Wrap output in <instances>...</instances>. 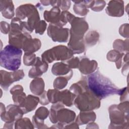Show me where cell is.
Wrapping results in <instances>:
<instances>
[{"instance_id":"obj_1","label":"cell","mask_w":129,"mask_h":129,"mask_svg":"<svg viewBox=\"0 0 129 129\" xmlns=\"http://www.w3.org/2000/svg\"><path fill=\"white\" fill-rule=\"evenodd\" d=\"M89 89L100 100L112 95H120L122 89L117 87L108 78L97 71L87 77Z\"/></svg>"},{"instance_id":"obj_2","label":"cell","mask_w":129,"mask_h":129,"mask_svg":"<svg viewBox=\"0 0 129 129\" xmlns=\"http://www.w3.org/2000/svg\"><path fill=\"white\" fill-rule=\"evenodd\" d=\"M70 38L68 44V47L74 54H80L85 50L83 37L89 29V25L83 18L75 17L70 22Z\"/></svg>"},{"instance_id":"obj_3","label":"cell","mask_w":129,"mask_h":129,"mask_svg":"<svg viewBox=\"0 0 129 129\" xmlns=\"http://www.w3.org/2000/svg\"><path fill=\"white\" fill-rule=\"evenodd\" d=\"M22 50L10 44L6 46L1 51L0 64L7 70H18L21 64Z\"/></svg>"},{"instance_id":"obj_4","label":"cell","mask_w":129,"mask_h":129,"mask_svg":"<svg viewBox=\"0 0 129 129\" xmlns=\"http://www.w3.org/2000/svg\"><path fill=\"white\" fill-rule=\"evenodd\" d=\"M74 103L81 111H89L100 107V100L89 89L77 96Z\"/></svg>"},{"instance_id":"obj_5","label":"cell","mask_w":129,"mask_h":129,"mask_svg":"<svg viewBox=\"0 0 129 129\" xmlns=\"http://www.w3.org/2000/svg\"><path fill=\"white\" fill-rule=\"evenodd\" d=\"M16 16L21 20L27 17V22L30 33L33 32L40 21L39 14L36 8L31 4H26L18 7L16 10Z\"/></svg>"},{"instance_id":"obj_6","label":"cell","mask_w":129,"mask_h":129,"mask_svg":"<svg viewBox=\"0 0 129 129\" xmlns=\"http://www.w3.org/2000/svg\"><path fill=\"white\" fill-rule=\"evenodd\" d=\"M73 52L64 45H57L44 51L41 55V59L47 63L55 60H68L74 56Z\"/></svg>"},{"instance_id":"obj_7","label":"cell","mask_w":129,"mask_h":129,"mask_svg":"<svg viewBox=\"0 0 129 129\" xmlns=\"http://www.w3.org/2000/svg\"><path fill=\"white\" fill-rule=\"evenodd\" d=\"M110 119L109 128H128V113L120 110L116 104L111 105L108 108Z\"/></svg>"},{"instance_id":"obj_8","label":"cell","mask_w":129,"mask_h":129,"mask_svg":"<svg viewBox=\"0 0 129 129\" xmlns=\"http://www.w3.org/2000/svg\"><path fill=\"white\" fill-rule=\"evenodd\" d=\"M52 106L56 109V120L57 123L56 128H62L67 124L72 122L76 118L75 112L64 108L63 104L60 102L53 104Z\"/></svg>"},{"instance_id":"obj_9","label":"cell","mask_w":129,"mask_h":129,"mask_svg":"<svg viewBox=\"0 0 129 129\" xmlns=\"http://www.w3.org/2000/svg\"><path fill=\"white\" fill-rule=\"evenodd\" d=\"M24 114L19 105L10 104L6 108L4 104L1 103V118L6 123H14L22 118Z\"/></svg>"},{"instance_id":"obj_10","label":"cell","mask_w":129,"mask_h":129,"mask_svg":"<svg viewBox=\"0 0 129 129\" xmlns=\"http://www.w3.org/2000/svg\"><path fill=\"white\" fill-rule=\"evenodd\" d=\"M1 86L7 91L9 87L15 82L22 80L24 76L22 70H18L13 72H8L4 70H1Z\"/></svg>"},{"instance_id":"obj_11","label":"cell","mask_w":129,"mask_h":129,"mask_svg":"<svg viewBox=\"0 0 129 129\" xmlns=\"http://www.w3.org/2000/svg\"><path fill=\"white\" fill-rule=\"evenodd\" d=\"M70 29L49 24L47 28V35L54 42H66L69 38Z\"/></svg>"},{"instance_id":"obj_12","label":"cell","mask_w":129,"mask_h":129,"mask_svg":"<svg viewBox=\"0 0 129 129\" xmlns=\"http://www.w3.org/2000/svg\"><path fill=\"white\" fill-rule=\"evenodd\" d=\"M30 37H32L29 33L10 30L9 33V43L11 45L21 49L24 41Z\"/></svg>"},{"instance_id":"obj_13","label":"cell","mask_w":129,"mask_h":129,"mask_svg":"<svg viewBox=\"0 0 129 129\" xmlns=\"http://www.w3.org/2000/svg\"><path fill=\"white\" fill-rule=\"evenodd\" d=\"M77 96L69 90L59 91L56 90L54 95V103L60 102L63 105L71 107L73 105Z\"/></svg>"},{"instance_id":"obj_14","label":"cell","mask_w":129,"mask_h":129,"mask_svg":"<svg viewBox=\"0 0 129 129\" xmlns=\"http://www.w3.org/2000/svg\"><path fill=\"white\" fill-rule=\"evenodd\" d=\"M48 68V63L43 61L39 57H37L34 64L29 71L28 76L31 78H39L47 71Z\"/></svg>"},{"instance_id":"obj_15","label":"cell","mask_w":129,"mask_h":129,"mask_svg":"<svg viewBox=\"0 0 129 129\" xmlns=\"http://www.w3.org/2000/svg\"><path fill=\"white\" fill-rule=\"evenodd\" d=\"M124 3L122 1H110L106 9L107 15L111 17H121L124 14Z\"/></svg>"},{"instance_id":"obj_16","label":"cell","mask_w":129,"mask_h":129,"mask_svg":"<svg viewBox=\"0 0 129 129\" xmlns=\"http://www.w3.org/2000/svg\"><path fill=\"white\" fill-rule=\"evenodd\" d=\"M52 73L57 76H63L70 80L73 76V72L68 64L62 62L55 63L51 68Z\"/></svg>"},{"instance_id":"obj_17","label":"cell","mask_w":129,"mask_h":129,"mask_svg":"<svg viewBox=\"0 0 129 129\" xmlns=\"http://www.w3.org/2000/svg\"><path fill=\"white\" fill-rule=\"evenodd\" d=\"M60 10L57 7H53L50 11L44 12L43 17L45 21L50 23V24L60 27Z\"/></svg>"},{"instance_id":"obj_18","label":"cell","mask_w":129,"mask_h":129,"mask_svg":"<svg viewBox=\"0 0 129 129\" xmlns=\"http://www.w3.org/2000/svg\"><path fill=\"white\" fill-rule=\"evenodd\" d=\"M97 66L98 63L95 60H90L84 57L80 61L78 69L82 74L89 75L96 71Z\"/></svg>"},{"instance_id":"obj_19","label":"cell","mask_w":129,"mask_h":129,"mask_svg":"<svg viewBox=\"0 0 129 129\" xmlns=\"http://www.w3.org/2000/svg\"><path fill=\"white\" fill-rule=\"evenodd\" d=\"M39 102V98L32 95L26 96L24 101L19 105L24 114L34 110Z\"/></svg>"},{"instance_id":"obj_20","label":"cell","mask_w":129,"mask_h":129,"mask_svg":"<svg viewBox=\"0 0 129 129\" xmlns=\"http://www.w3.org/2000/svg\"><path fill=\"white\" fill-rule=\"evenodd\" d=\"M41 46V43L39 39H32V37H30L24 41L22 49L25 53H34V52L38 51Z\"/></svg>"},{"instance_id":"obj_21","label":"cell","mask_w":129,"mask_h":129,"mask_svg":"<svg viewBox=\"0 0 129 129\" xmlns=\"http://www.w3.org/2000/svg\"><path fill=\"white\" fill-rule=\"evenodd\" d=\"M0 9L4 17L11 19L14 16V6L12 1H0Z\"/></svg>"},{"instance_id":"obj_22","label":"cell","mask_w":129,"mask_h":129,"mask_svg":"<svg viewBox=\"0 0 129 129\" xmlns=\"http://www.w3.org/2000/svg\"><path fill=\"white\" fill-rule=\"evenodd\" d=\"M10 93L12 95L14 103L19 106L22 104L26 97V94L23 92V87L19 85L12 87L10 90Z\"/></svg>"},{"instance_id":"obj_23","label":"cell","mask_w":129,"mask_h":129,"mask_svg":"<svg viewBox=\"0 0 129 129\" xmlns=\"http://www.w3.org/2000/svg\"><path fill=\"white\" fill-rule=\"evenodd\" d=\"M96 114L92 111H81L76 119V122L78 125H83L91 122H94L96 119Z\"/></svg>"},{"instance_id":"obj_24","label":"cell","mask_w":129,"mask_h":129,"mask_svg":"<svg viewBox=\"0 0 129 129\" xmlns=\"http://www.w3.org/2000/svg\"><path fill=\"white\" fill-rule=\"evenodd\" d=\"M45 83L43 79L41 78H35L32 80L30 84V89L31 92L37 96L41 95L45 91Z\"/></svg>"},{"instance_id":"obj_25","label":"cell","mask_w":129,"mask_h":129,"mask_svg":"<svg viewBox=\"0 0 129 129\" xmlns=\"http://www.w3.org/2000/svg\"><path fill=\"white\" fill-rule=\"evenodd\" d=\"M89 90L87 84V77H83L79 82L73 84L70 88V91L76 96Z\"/></svg>"},{"instance_id":"obj_26","label":"cell","mask_w":129,"mask_h":129,"mask_svg":"<svg viewBox=\"0 0 129 129\" xmlns=\"http://www.w3.org/2000/svg\"><path fill=\"white\" fill-rule=\"evenodd\" d=\"M123 53H120L116 50H111L107 54V59L112 62H115L116 67L119 69L121 66L122 58L123 55Z\"/></svg>"},{"instance_id":"obj_27","label":"cell","mask_w":129,"mask_h":129,"mask_svg":"<svg viewBox=\"0 0 129 129\" xmlns=\"http://www.w3.org/2000/svg\"><path fill=\"white\" fill-rule=\"evenodd\" d=\"M99 34L96 31L92 30L89 31L85 36L84 42L89 46L95 45L99 40Z\"/></svg>"},{"instance_id":"obj_28","label":"cell","mask_w":129,"mask_h":129,"mask_svg":"<svg viewBox=\"0 0 129 129\" xmlns=\"http://www.w3.org/2000/svg\"><path fill=\"white\" fill-rule=\"evenodd\" d=\"M75 4L73 7V10L75 13L81 16H86L89 12V9L83 3V1H73Z\"/></svg>"},{"instance_id":"obj_29","label":"cell","mask_w":129,"mask_h":129,"mask_svg":"<svg viewBox=\"0 0 129 129\" xmlns=\"http://www.w3.org/2000/svg\"><path fill=\"white\" fill-rule=\"evenodd\" d=\"M113 47L115 50L120 53L128 52V39L123 41L121 39H116L113 43Z\"/></svg>"},{"instance_id":"obj_30","label":"cell","mask_w":129,"mask_h":129,"mask_svg":"<svg viewBox=\"0 0 129 129\" xmlns=\"http://www.w3.org/2000/svg\"><path fill=\"white\" fill-rule=\"evenodd\" d=\"M34 128L33 123L29 118L27 117L21 118L15 122V128Z\"/></svg>"},{"instance_id":"obj_31","label":"cell","mask_w":129,"mask_h":129,"mask_svg":"<svg viewBox=\"0 0 129 129\" xmlns=\"http://www.w3.org/2000/svg\"><path fill=\"white\" fill-rule=\"evenodd\" d=\"M49 115V111L48 109L45 107L41 106L36 110L33 116L38 120L44 121V120Z\"/></svg>"},{"instance_id":"obj_32","label":"cell","mask_w":129,"mask_h":129,"mask_svg":"<svg viewBox=\"0 0 129 129\" xmlns=\"http://www.w3.org/2000/svg\"><path fill=\"white\" fill-rule=\"evenodd\" d=\"M70 1H50V5L57 7L63 11H68L71 7Z\"/></svg>"},{"instance_id":"obj_33","label":"cell","mask_w":129,"mask_h":129,"mask_svg":"<svg viewBox=\"0 0 129 129\" xmlns=\"http://www.w3.org/2000/svg\"><path fill=\"white\" fill-rule=\"evenodd\" d=\"M69 80L65 77L59 76L55 79L53 82V88L55 89L61 90L65 88Z\"/></svg>"},{"instance_id":"obj_34","label":"cell","mask_w":129,"mask_h":129,"mask_svg":"<svg viewBox=\"0 0 129 129\" xmlns=\"http://www.w3.org/2000/svg\"><path fill=\"white\" fill-rule=\"evenodd\" d=\"M36 58L34 53H25L23 56V62L25 66H33L36 60Z\"/></svg>"},{"instance_id":"obj_35","label":"cell","mask_w":129,"mask_h":129,"mask_svg":"<svg viewBox=\"0 0 129 129\" xmlns=\"http://www.w3.org/2000/svg\"><path fill=\"white\" fill-rule=\"evenodd\" d=\"M106 5V3L104 1H93L91 9L95 12H100L103 10Z\"/></svg>"},{"instance_id":"obj_36","label":"cell","mask_w":129,"mask_h":129,"mask_svg":"<svg viewBox=\"0 0 129 129\" xmlns=\"http://www.w3.org/2000/svg\"><path fill=\"white\" fill-rule=\"evenodd\" d=\"M47 24L45 21L40 20L35 27V33L40 35H42L46 29Z\"/></svg>"},{"instance_id":"obj_37","label":"cell","mask_w":129,"mask_h":129,"mask_svg":"<svg viewBox=\"0 0 129 129\" xmlns=\"http://www.w3.org/2000/svg\"><path fill=\"white\" fill-rule=\"evenodd\" d=\"M67 63L71 69H76L79 68L80 59L78 57H73L69 59Z\"/></svg>"},{"instance_id":"obj_38","label":"cell","mask_w":129,"mask_h":129,"mask_svg":"<svg viewBox=\"0 0 129 129\" xmlns=\"http://www.w3.org/2000/svg\"><path fill=\"white\" fill-rule=\"evenodd\" d=\"M119 33L123 37H128V24H124L122 25L119 29Z\"/></svg>"},{"instance_id":"obj_39","label":"cell","mask_w":129,"mask_h":129,"mask_svg":"<svg viewBox=\"0 0 129 129\" xmlns=\"http://www.w3.org/2000/svg\"><path fill=\"white\" fill-rule=\"evenodd\" d=\"M0 27H1V31L2 33L4 34H7L10 33L11 26L8 23L5 21H2L1 22Z\"/></svg>"},{"instance_id":"obj_40","label":"cell","mask_w":129,"mask_h":129,"mask_svg":"<svg viewBox=\"0 0 129 129\" xmlns=\"http://www.w3.org/2000/svg\"><path fill=\"white\" fill-rule=\"evenodd\" d=\"M32 123L34 126L37 128H47L48 127L46 124H44V121L39 120L36 119L33 116L32 117Z\"/></svg>"},{"instance_id":"obj_41","label":"cell","mask_w":129,"mask_h":129,"mask_svg":"<svg viewBox=\"0 0 129 129\" xmlns=\"http://www.w3.org/2000/svg\"><path fill=\"white\" fill-rule=\"evenodd\" d=\"M39 103L43 105H46L50 103L48 99L47 96V92L46 91H44L42 93V94L41 95H40Z\"/></svg>"},{"instance_id":"obj_42","label":"cell","mask_w":129,"mask_h":129,"mask_svg":"<svg viewBox=\"0 0 129 129\" xmlns=\"http://www.w3.org/2000/svg\"><path fill=\"white\" fill-rule=\"evenodd\" d=\"M65 128H79V127L78 126V124L76 122H71L69 124L66 125L64 126Z\"/></svg>"}]
</instances>
